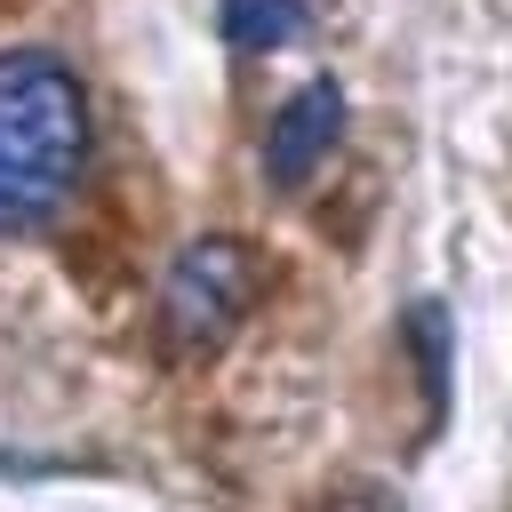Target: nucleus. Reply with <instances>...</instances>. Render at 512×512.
<instances>
[{"instance_id": "nucleus-4", "label": "nucleus", "mask_w": 512, "mask_h": 512, "mask_svg": "<svg viewBox=\"0 0 512 512\" xmlns=\"http://www.w3.org/2000/svg\"><path fill=\"white\" fill-rule=\"evenodd\" d=\"M216 24H224V48L272 56V48H288V40L304 32V0H224Z\"/></svg>"}, {"instance_id": "nucleus-6", "label": "nucleus", "mask_w": 512, "mask_h": 512, "mask_svg": "<svg viewBox=\"0 0 512 512\" xmlns=\"http://www.w3.org/2000/svg\"><path fill=\"white\" fill-rule=\"evenodd\" d=\"M320 512H400V496H392V488H376V480H352V488H328V496H320Z\"/></svg>"}, {"instance_id": "nucleus-3", "label": "nucleus", "mask_w": 512, "mask_h": 512, "mask_svg": "<svg viewBox=\"0 0 512 512\" xmlns=\"http://www.w3.org/2000/svg\"><path fill=\"white\" fill-rule=\"evenodd\" d=\"M336 136H344V88H336V80L288 88L280 112H272V128H264V176H272L280 192H304V184L328 168Z\"/></svg>"}, {"instance_id": "nucleus-1", "label": "nucleus", "mask_w": 512, "mask_h": 512, "mask_svg": "<svg viewBox=\"0 0 512 512\" xmlns=\"http://www.w3.org/2000/svg\"><path fill=\"white\" fill-rule=\"evenodd\" d=\"M88 168V96L64 56L0 48V240L48 224Z\"/></svg>"}, {"instance_id": "nucleus-5", "label": "nucleus", "mask_w": 512, "mask_h": 512, "mask_svg": "<svg viewBox=\"0 0 512 512\" xmlns=\"http://www.w3.org/2000/svg\"><path fill=\"white\" fill-rule=\"evenodd\" d=\"M400 344L416 352V376H424V400H432V424H440V408H448V312H440L432 296H424V304H408Z\"/></svg>"}, {"instance_id": "nucleus-2", "label": "nucleus", "mask_w": 512, "mask_h": 512, "mask_svg": "<svg viewBox=\"0 0 512 512\" xmlns=\"http://www.w3.org/2000/svg\"><path fill=\"white\" fill-rule=\"evenodd\" d=\"M256 288H264V264H256L248 240H232V232L184 240L168 256V272H160V344L184 352V360L232 344L248 304H256Z\"/></svg>"}]
</instances>
